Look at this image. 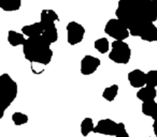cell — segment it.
Segmentation results:
<instances>
[{"label": "cell", "mask_w": 157, "mask_h": 137, "mask_svg": "<svg viewBox=\"0 0 157 137\" xmlns=\"http://www.w3.org/2000/svg\"><path fill=\"white\" fill-rule=\"evenodd\" d=\"M105 32L114 40H120V41H125L130 35V31L127 26L117 17L108 20L105 26Z\"/></svg>", "instance_id": "obj_5"}, {"label": "cell", "mask_w": 157, "mask_h": 137, "mask_svg": "<svg viewBox=\"0 0 157 137\" xmlns=\"http://www.w3.org/2000/svg\"><path fill=\"white\" fill-rule=\"evenodd\" d=\"M131 58V48L124 41L114 40L112 42L109 59L117 64H127Z\"/></svg>", "instance_id": "obj_4"}, {"label": "cell", "mask_w": 157, "mask_h": 137, "mask_svg": "<svg viewBox=\"0 0 157 137\" xmlns=\"http://www.w3.org/2000/svg\"><path fill=\"white\" fill-rule=\"evenodd\" d=\"M153 131H154L155 136L157 137V118H155L154 122H153Z\"/></svg>", "instance_id": "obj_24"}, {"label": "cell", "mask_w": 157, "mask_h": 137, "mask_svg": "<svg viewBox=\"0 0 157 137\" xmlns=\"http://www.w3.org/2000/svg\"><path fill=\"white\" fill-rule=\"evenodd\" d=\"M94 47L100 54H107L110 52V42L107 38H99L94 42Z\"/></svg>", "instance_id": "obj_17"}, {"label": "cell", "mask_w": 157, "mask_h": 137, "mask_svg": "<svg viewBox=\"0 0 157 137\" xmlns=\"http://www.w3.org/2000/svg\"><path fill=\"white\" fill-rule=\"evenodd\" d=\"M132 37H138L145 42H156L157 41V27L154 23L144 25L143 27L136 31Z\"/></svg>", "instance_id": "obj_9"}, {"label": "cell", "mask_w": 157, "mask_h": 137, "mask_svg": "<svg viewBox=\"0 0 157 137\" xmlns=\"http://www.w3.org/2000/svg\"><path fill=\"white\" fill-rule=\"evenodd\" d=\"M157 96V90L155 87L152 86L145 85L144 87L140 88L137 92V98L139 99L142 102H145V101H152L155 100Z\"/></svg>", "instance_id": "obj_13"}, {"label": "cell", "mask_w": 157, "mask_h": 137, "mask_svg": "<svg viewBox=\"0 0 157 137\" xmlns=\"http://www.w3.org/2000/svg\"><path fill=\"white\" fill-rule=\"evenodd\" d=\"M40 22L43 25L44 29L50 28V27H55L56 23L59 22V15L51 9L42 10L40 13Z\"/></svg>", "instance_id": "obj_11"}, {"label": "cell", "mask_w": 157, "mask_h": 137, "mask_svg": "<svg viewBox=\"0 0 157 137\" xmlns=\"http://www.w3.org/2000/svg\"><path fill=\"white\" fill-rule=\"evenodd\" d=\"M118 86L117 85H112V86H109L107 87L102 92V98L105 100H107L108 102H112V101L115 100V98L117 96L118 94Z\"/></svg>", "instance_id": "obj_18"}, {"label": "cell", "mask_w": 157, "mask_h": 137, "mask_svg": "<svg viewBox=\"0 0 157 137\" xmlns=\"http://www.w3.org/2000/svg\"><path fill=\"white\" fill-rule=\"evenodd\" d=\"M0 91H1V118L5 115V111L11 106L14 100L17 96V84L7 73H3L0 76Z\"/></svg>", "instance_id": "obj_3"}, {"label": "cell", "mask_w": 157, "mask_h": 137, "mask_svg": "<svg viewBox=\"0 0 157 137\" xmlns=\"http://www.w3.org/2000/svg\"><path fill=\"white\" fill-rule=\"evenodd\" d=\"M11 119L15 125H23V124H26L28 122V116L24 113H21V111H16L12 115Z\"/></svg>", "instance_id": "obj_21"}, {"label": "cell", "mask_w": 157, "mask_h": 137, "mask_svg": "<svg viewBox=\"0 0 157 137\" xmlns=\"http://www.w3.org/2000/svg\"><path fill=\"white\" fill-rule=\"evenodd\" d=\"M146 85L157 87V70H151L146 73Z\"/></svg>", "instance_id": "obj_22"}, {"label": "cell", "mask_w": 157, "mask_h": 137, "mask_svg": "<svg viewBox=\"0 0 157 137\" xmlns=\"http://www.w3.org/2000/svg\"><path fill=\"white\" fill-rule=\"evenodd\" d=\"M67 30V42L69 45H76L80 44L85 35V28L83 25L78 22H69L66 27Z\"/></svg>", "instance_id": "obj_6"}, {"label": "cell", "mask_w": 157, "mask_h": 137, "mask_svg": "<svg viewBox=\"0 0 157 137\" xmlns=\"http://www.w3.org/2000/svg\"><path fill=\"white\" fill-rule=\"evenodd\" d=\"M44 31V27L41 24V22L33 23L30 25H25L22 27V32L26 35L27 38H33L42 35Z\"/></svg>", "instance_id": "obj_12"}, {"label": "cell", "mask_w": 157, "mask_h": 137, "mask_svg": "<svg viewBox=\"0 0 157 137\" xmlns=\"http://www.w3.org/2000/svg\"><path fill=\"white\" fill-rule=\"evenodd\" d=\"M118 130V123L113 121L112 119H101L98 123L95 125L94 133L101 135H107V136H115Z\"/></svg>", "instance_id": "obj_7"}, {"label": "cell", "mask_w": 157, "mask_h": 137, "mask_svg": "<svg viewBox=\"0 0 157 137\" xmlns=\"http://www.w3.org/2000/svg\"><path fill=\"white\" fill-rule=\"evenodd\" d=\"M22 7V0H0V9L5 12L18 11Z\"/></svg>", "instance_id": "obj_15"}, {"label": "cell", "mask_w": 157, "mask_h": 137, "mask_svg": "<svg viewBox=\"0 0 157 137\" xmlns=\"http://www.w3.org/2000/svg\"><path fill=\"white\" fill-rule=\"evenodd\" d=\"M42 37L51 44L57 42V40H58V30H57L56 26L44 29L43 33H42Z\"/></svg>", "instance_id": "obj_19"}, {"label": "cell", "mask_w": 157, "mask_h": 137, "mask_svg": "<svg viewBox=\"0 0 157 137\" xmlns=\"http://www.w3.org/2000/svg\"><path fill=\"white\" fill-rule=\"evenodd\" d=\"M153 1H154V2H155V3H156V5H157V0H153Z\"/></svg>", "instance_id": "obj_25"}, {"label": "cell", "mask_w": 157, "mask_h": 137, "mask_svg": "<svg viewBox=\"0 0 157 137\" xmlns=\"http://www.w3.org/2000/svg\"><path fill=\"white\" fill-rule=\"evenodd\" d=\"M94 121L92 118H85L83 119V121L81 122V134L82 136L86 137L90 134L92 132H94Z\"/></svg>", "instance_id": "obj_20"}, {"label": "cell", "mask_w": 157, "mask_h": 137, "mask_svg": "<svg viewBox=\"0 0 157 137\" xmlns=\"http://www.w3.org/2000/svg\"><path fill=\"white\" fill-rule=\"evenodd\" d=\"M51 45L52 44L48 43L42 35L27 38L26 42L23 45V54L25 59L28 60L31 64H50L53 58V50Z\"/></svg>", "instance_id": "obj_2"}, {"label": "cell", "mask_w": 157, "mask_h": 137, "mask_svg": "<svg viewBox=\"0 0 157 137\" xmlns=\"http://www.w3.org/2000/svg\"><path fill=\"white\" fill-rule=\"evenodd\" d=\"M115 137H129V134L126 130V126L123 122H120L118 123V130L117 133H116Z\"/></svg>", "instance_id": "obj_23"}, {"label": "cell", "mask_w": 157, "mask_h": 137, "mask_svg": "<svg viewBox=\"0 0 157 137\" xmlns=\"http://www.w3.org/2000/svg\"><path fill=\"white\" fill-rule=\"evenodd\" d=\"M26 35L23 32H17L15 30H9L8 32V42L11 46L16 47V46L24 45L26 42Z\"/></svg>", "instance_id": "obj_14"}, {"label": "cell", "mask_w": 157, "mask_h": 137, "mask_svg": "<svg viewBox=\"0 0 157 137\" xmlns=\"http://www.w3.org/2000/svg\"><path fill=\"white\" fill-rule=\"evenodd\" d=\"M141 110L144 116H147V117L152 118L153 115H154L157 110V103L155 102V100L145 101V102L142 103Z\"/></svg>", "instance_id": "obj_16"}, {"label": "cell", "mask_w": 157, "mask_h": 137, "mask_svg": "<svg viewBox=\"0 0 157 137\" xmlns=\"http://www.w3.org/2000/svg\"><path fill=\"white\" fill-rule=\"evenodd\" d=\"M101 61L99 58L95 56H92V55H86V56L83 57V59L81 60V73L85 76H88V75H92L98 70V67H100Z\"/></svg>", "instance_id": "obj_8"}, {"label": "cell", "mask_w": 157, "mask_h": 137, "mask_svg": "<svg viewBox=\"0 0 157 137\" xmlns=\"http://www.w3.org/2000/svg\"><path fill=\"white\" fill-rule=\"evenodd\" d=\"M115 16L130 31L132 37L144 25L157 20V5L153 0H118Z\"/></svg>", "instance_id": "obj_1"}, {"label": "cell", "mask_w": 157, "mask_h": 137, "mask_svg": "<svg viewBox=\"0 0 157 137\" xmlns=\"http://www.w3.org/2000/svg\"><path fill=\"white\" fill-rule=\"evenodd\" d=\"M128 81L132 88H142L146 85V73L142 70L136 69L128 73Z\"/></svg>", "instance_id": "obj_10"}]
</instances>
